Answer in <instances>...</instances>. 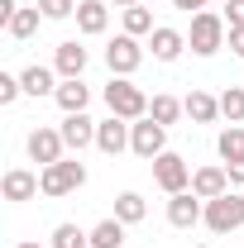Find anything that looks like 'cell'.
Masks as SVG:
<instances>
[{
  "mask_svg": "<svg viewBox=\"0 0 244 248\" xmlns=\"http://www.w3.org/2000/svg\"><path fill=\"white\" fill-rule=\"evenodd\" d=\"M187 48H192L196 58H215V53L225 48V15L196 10V15H192V33H187Z\"/></svg>",
  "mask_w": 244,
  "mask_h": 248,
  "instance_id": "1",
  "label": "cell"
},
{
  "mask_svg": "<svg viewBox=\"0 0 244 248\" xmlns=\"http://www.w3.org/2000/svg\"><path fill=\"white\" fill-rule=\"evenodd\" d=\"M105 105H110V115H120V120H129V124L149 115V95H144V86H134L129 77H110Z\"/></svg>",
  "mask_w": 244,
  "mask_h": 248,
  "instance_id": "2",
  "label": "cell"
},
{
  "mask_svg": "<svg viewBox=\"0 0 244 248\" xmlns=\"http://www.w3.org/2000/svg\"><path fill=\"white\" fill-rule=\"evenodd\" d=\"M206 229L211 234H230V229H244V196L230 186L225 196L206 201Z\"/></svg>",
  "mask_w": 244,
  "mask_h": 248,
  "instance_id": "3",
  "label": "cell"
},
{
  "mask_svg": "<svg viewBox=\"0 0 244 248\" xmlns=\"http://www.w3.org/2000/svg\"><path fill=\"white\" fill-rule=\"evenodd\" d=\"M38 182H43V196H72V191L87 186V167L77 157H62V162H53V167L38 172Z\"/></svg>",
  "mask_w": 244,
  "mask_h": 248,
  "instance_id": "4",
  "label": "cell"
},
{
  "mask_svg": "<svg viewBox=\"0 0 244 248\" xmlns=\"http://www.w3.org/2000/svg\"><path fill=\"white\" fill-rule=\"evenodd\" d=\"M129 153H139L144 162H153L158 153H168V129H163L158 120H149V115L134 120L129 124Z\"/></svg>",
  "mask_w": 244,
  "mask_h": 248,
  "instance_id": "5",
  "label": "cell"
},
{
  "mask_svg": "<svg viewBox=\"0 0 244 248\" xmlns=\"http://www.w3.org/2000/svg\"><path fill=\"white\" fill-rule=\"evenodd\" d=\"M153 182H158V191H168V196L192 191V167H187V157L182 153H158L153 157Z\"/></svg>",
  "mask_w": 244,
  "mask_h": 248,
  "instance_id": "6",
  "label": "cell"
},
{
  "mask_svg": "<svg viewBox=\"0 0 244 248\" xmlns=\"http://www.w3.org/2000/svg\"><path fill=\"white\" fill-rule=\"evenodd\" d=\"M139 62H144L139 38H134V33H115V38H110V48H105V67H110V77H134V72H139Z\"/></svg>",
  "mask_w": 244,
  "mask_h": 248,
  "instance_id": "7",
  "label": "cell"
},
{
  "mask_svg": "<svg viewBox=\"0 0 244 248\" xmlns=\"http://www.w3.org/2000/svg\"><path fill=\"white\" fill-rule=\"evenodd\" d=\"M196 219H206V201H201L196 191H177V196L168 201V224H173V229H192Z\"/></svg>",
  "mask_w": 244,
  "mask_h": 248,
  "instance_id": "8",
  "label": "cell"
},
{
  "mask_svg": "<svg viewBox=\"0 0 244 248\" xmlns=\"http://www.w3.org/2000/svg\"><path fill=\"white\" fill-rule=\"evenodd\" d=\"M62 148H67V143H62V129H43V124H38V129L29 134V157L38 162V167L62 162Z\"/></svg>",
  "mask_w": 244,
  "mask_h": 248,
  "instance_id": "9",
  "label": "cell"
},
{
  "mask_svg": "<svg viewBox=\"0 0 244 248\" xmlns=\"http://www.w3.org/2000/svg\"><path fill=\"white\" fill-rule=\"evenodd\" d=\"M96 148H101L105 157H120L124 148H129V120H120V115L101 120V129H96Z\"/></svg>",
  "mask_w": 244,
  "mask_h": 248,
  "instance_id": "10",
  "label": "cell"
},
{
  "mask_svg": "<svg viewBox=\"0 0 244 248\" xmlns=\"http://www.w3.org/2000/svg\"><path fill=\"white\" fill-rule=\"evenodd\" d=\"M0 191H5V201H34L38 191H43V182H38V172H24V167H15V172H5V182H0Z\"/></svg>",
  "mask_w": 244,
  "mask_h": 248,
  "instance_id": "11",
  "label": "cell"
},
{
  "mask_svg": "<svg viewBox=\"0 0 244 248\" xmlns=\"http://www.w3.org/2000/svg\"><path fill=\"white\" fill-rule=\"evenodd\" d=\"M96 129H101V124L87 120V110H82V115H67V120H62V143L82 153V148H91V143H96Z\"/></svg>",
  "mask_w": 244,
  "mask_h": 248,
  "instance_id": "12",
  "label": "cell"
},
{
  "mask_svg": "<svg viewBox=\"0 0 244 248\" xmlns=\"http://www.w3.org/2000/svg\"><path fill=\"white\" fill-rule=\"evenodd\" d=\"M87 58H91V53H87L77 38H67V43H58V53H53V67L62 72V81H72V77L87 72Z\"/></svg>",
  "mask_w": 244,
  "mask_h": 248,
  "instance_id": "13",
  "label": "cell"
},
{
  "mask_svg": "<svg viewBox=\"0 0 244 248\" xmlns=\"http://www.w3.org/2000/svg\"><path fill=\"white\" fill-rule=\"evenodd\" d=\"M192 191H196L201 201H215V196L230 191V172H225V167H196V172H192Z\"/></svg>",
  "mask_w": 244,
  "mask_h": 248,
  "instance_id": "14",
  "label": "cell"
},
{
  "mask_svg": "<svg viewBox=\"0 0 244 248\" xmlns=\"http://www.w3.org/2000/svg\"><path fill=\"white\" fill-rule=\"evenodd\" d=\"M182 48H187V33L168 29V24L149 33V53H153L158 62H177V58H182Z\"/></svg>",
  "mask_w": 244,
  "mask_h": 248,
  "instance_id": "15",
  "label": "cell"
},
{
  "mask_svg": "<svg viewBox=\"0 0 244 248\" xmlns=\"http://www.w3.org/2000/svg\"><path fill=\"white\" fill-rule=\"evenodd\" d=\"M105 24H110V5H105V0H82V5H77V29L82 33H105Z\"/></svg>",
  "mask_w": 244,
  "mask_h": 248,
  "instance_id": "16",
  "label": "cell"
},
{
  "mask_svg": "<svg viewBox=\"0 0 244 248\" xmlns=\"http://www.w3.org/2000/svg\"><path fill=\"white\" fill-rule=\"evenodd\" d=\"M53 100L62 105V115H82V110H87V100H91V86H87L82 77H72V81H62V86H58Z\"/></svg>",
  "mask_w": 244,
  "mask_h": 248,
  "instance_id": "17",
  "label": "cell"
},
{
  "mask_svg": "<svg viewBox=\"0 0 244 248\" xmlns=\"http://www.w3.org/2000/svg\"><path fill=\"white\" fill-rule=\"evenodd\" d=\"M182 105H187V115H192V124H215L220 120V95H211V91H192Z\"/></svg>",
  "mask_w": 244,
  "mask_h": 248,
  "instance_id": "18",
  "label": "cell"
},
{
  "mask_svg": "<svg viewBox=\"0 0 244 248\" xmlns=\"http://www.w3.org/2000/svg\"><path fill=\"white\" fill-rule=\"evenodd\" d=\"M182 115H187V105L177 100V95H153V100H149V120H158L163 129H168V124H177Z\"/></svg>",
  "mask_w": 244,
  "mask_h": 248,
  "instance_id": "19",
  "label": "cell"
},
{
  "mask_svg": "<svg viewBox=\"0 0 244 248\" xmlns=\"http://www.w3.org/2000/svg\"><path fill=\"white\" fill-rule=\"evenodd\" d=\"M19 81H24V91H29V95H58V81H53V72H48V67H38V62L19 72Z\"/></svg>",
  "mask_w": 244,
  "mask_h": 248,
  "instance_id": "20",
  "label": "cell"
},
{
  "mask_svg": "<svg viewBox=\"0 0 244 248\" xmlns=\"http://www.w3.org/2000/svg\"><path fill=\"white\" fill-rule=\"evenodd\" d=\"M38 15H43L38 5H34V10H24V5H19V10L10 15L5 33H10V38H19V43H24V38H34V33H38Z\"/></svg>",
  "mask_w": 244,
  "mask_h": 248,
  "instance_id": "21",
  "label": "cell"
},
{
  "mask_svg": "<svg viewBox=\"0 0 244 248\" xmlns=\"http://www.w3.org/2000/svg\"><path fill=\"white\" fill-rule=\"evenodd\" d=\"M144 215H149V205H144L139 191H120V196H115V219H120V224H139Z\"/></svg>",
  "mask_w": 244,
  "mask_h": 248,
  "instance_id": "22",
  "label": "cell"
},
{
  "mask_svg": "<svg viewBox=\"0 0 244 248\" xmlns=\"http://www.w3.org/2000/svg\"><path fill=\"white\" fill-rule=\"evenodd\" d=\"M120 244H124V224H120L115 215L101 219V224L91 229V248H120Z\"/></svg>",
  "mask_w": 244,
  "mask_h": 248,
  "instance_id": "23",
  "label": "cell"
},
{
  "mask_svg": "<svg viewBox=\"0 0 244 248\" xmlns=\"http://www.w3.org/2000/svg\"><path fill=\"white\" fill-rule=\"evenodd\" d=\"M48 248H91V234H82L77 224H58L53 239H48Z\"/></svg>",
  "mask_w": 244,
  "mask_h": 248,
  "instance_id": "24",
  "label": "cell"
},
{
  "mask_svg": "<svg viewBox=\"0 0 244 248\" xmlns=\"http://www.w3.org/2000/svg\"><path fill=\"white\" fill-rule=\"evenodd\" d=\"M124 33H134V38L153 33V15H149V5H129V10H124Z\"/></svg>",
  "mask_w": 244,
  "mask_h": 248,
  "instance_id": "25",
  "label": "cell"
},
{
  "mask_svg": "<svg viewBox=\"0 0 244 248\" xmlns=\"http://www.w3.org/2000/svg\"><path fill=\"white\" fill-rule=\"evenodd\" d=\"M215 148H220V157H225V162L244 157V129H240V124H230V129H225V134L215 139Z\"/></svg>",
  "mask_w": 244,
  "mask_h": 248,
  "instance_id": "26",
  "label": "cell"
},
{
  "mask_svg": "<svg viewBox=\"0 0 244 248\" xmlns=\"http://www.w3.org/2000/svg\"><path fill=\"white\" fill-rule=\"evenodd\" d=\"M220 115H225L230 124L244 120V91L240 86H225V91H220Z\"/></svg>",
  "mask_w": 244,
  "mask_h": 248,
  "instance_id": "27",
  "label": "cell"
},
{
  "mask_svg": "<svg viewBox=\"0 0 244 248\" xmlns=\"http://www.w3.org/2000/svg\"><path fill=\"white\" fill-rule=\"evenodd\" d=\"M34 5L43 10V19H67V15H77L82 0H34Z\"/></svg>",
  "mask_w": 244,
  "mask_h": 248,
  "instance_id": "28",
  "label": "cell"
},
{
  "mask_svg": "<svg viewBox=\"0 0 244 248\" xmlns=\"http://www.w3.org/2000/svg\"><path fill=\"white\" fill-rule=\"evenodd\" d=\"M19 91H24V81H19V77H10V72H0V105H15Z\"/></svg>",
  "mask_w": 244,
  "mask_h": 248,
  "instance_id": "29",
  "label": "cell"
},
{
  "mask_svg": "<svg viewBox=\"0 0 244 248\" xmlns=\"http://www.w3.org/2000/svg\"><path fill=\"white\" fill-rule=\"evenodd\" d=\"M225 24L230 29H244V0H225Z\"/></svg>",
  "mask_w": 244,
  "mask_h": 248,
  "instance_id": "30",
  "label": "cell"
},
{
  "mask_svg": "<svg viewBox=\"0 0 244 248\" xmlns=\"http://www.w3.org/2000/svg\"><path fill=\"white\" fill-rule=\"evenodd\" d=\"M225 172H230V186H244V157H235V162H225Z\"/></svg>",
  "mask_w": 244,
  "mask_h": 248,
  "instance_id": "31",
  "label": "cell"
},
{
  "mask_svg": "<svg viewBox=\"0 0 244 248\" xmlns=\"http://www.w3.org/2000/svg\"><path fill=\"white\" fill-rule=\"evenodd\" d=\"M211 0H173V10H187V15H196V10H206Z\"/></svg>",
  "mask_w": 244,
  "mask_h": 248,
  "instance_id": "32",
  "label": "cell"
},
{
  "mask_svg": "<svg viewBox=\"0 0 244 248\" xmlns=\"http://www.w3.org/2000/svg\"><path fill=\"white\" fill-rule=\"evenodd\" d=\"M230 53L244 58V29H230Z\"/></svg>",
  "mask_w": 244,
  "mask_h": 248,
  "instance_id": "33",
  "label": "cell"
},
{
  "mask_svg": "<svg viewBox=\"0 0 244 248\" xmlns=\"http://www.w3.org/2000/svg\"><path fill=\"white\" fill-rule=\"evenodd\" d=\"M105 5H120V10H129V5H144V0H105Z\"/></svg>",
  "mask_w": 244,
  "mask_h": 248,
  "instance_id": "34",
  "label": "cell"
},
{
  "mask_svg": "<svg viewBox=\"0 0 244 248\" xmlns=\"http://www.w3.org/2000/svg\"><path fill=\"white\" fill-rule=\"evenodd\" d=\"M19 248H38V244H19Z\"/></svg>",
  "mask_w": 244,
  "mask_h": 248,
  "instance_id": "35",
  "label": "cell"
},
{
  "mask_svg": "<svg viewBox=\"0 0 244 248\" xmlns=\"http://www.w3.org/2000/svg\"><path fill=\"white\" fill-rule=\"evenodd\" d=\"M144 5H153V0H144Z\"/></svg>",
  "mask_w": 244,
  "mask_h": 248,
  "instance_id": "36",
  "label": "cell"
},
{
  "mask_svg": "<svg viewBox=\"0 0 244 248\" xmlns=\"http://www.w3.org/2000/svg\"><path fill=\"white\" fill-rule=\"evenodd\" d=\"M196 248H206V244H196Z\"/></svg>",
  "mask_w": 244,
  "mask_h": 248,
  "instance_id": "37",
  "label": "cell"
}]
</instances>
